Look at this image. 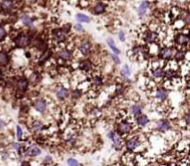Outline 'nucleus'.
I'll return each instance as SVG.
<instances>
[{
  "mask_svg": "<svg viewBox=\"0 0 190 166\" xmlns=\"http://www.w3.org/2000/svg\"><path fill=\"white\" fill-rule=\"evenodd\" d=\"M184 57V53L183 51H178L176 53V55H175V58H176V59H178V60L183 59Z\"/></svg>",
  "mask_w": 190,
  "mask_h": 166,
  "instance_id": "31",
  "label": "nucleus"
},
{
  "mask_svg": "<svg viewBox=\"0 0 190 166\" xmlns=\"http://www.w3.org/2000/svg\"><path fill=\"white\" fill-rule=\"evenodd\" d=\"M17 87L20 91H22V92L26 91L27 87H28V81L26 79H21L17 84Z\"/></svg>",
  "mask_w": 190,
  "mask_h": 166,
  "instance_id": "11",
  "label": "nucleus"
},
{
  "mask_svg": "<svg viewBox=\"0 0 190 166\" xmlns=\"http://www.w3.org/2000/svg\"><path fill=\"white\" fill-rule=\"evenodd\" d=\"M80 65H81V68H82L83 70H84V71L89 70L90 67H91V63H90L88 60H84V61H82Z\"/></svg>",
  "mask_w": 190,
  "mask_h": 166,
  "instance_id": "28",
  "label": "nucleus"
},
{
  "mask_svg": "<svg viewBox=\"0 0 190 166\" xmlns=\"http://www.w3.org/2000/svg\"><path fill=\"white\" fill-rule=\"evenodd\" d=\"M54 36L58 42H62L65 40V32L63 30H55Z\"/></svg>",
  "mask_w": 190,
  "mask_h": 166,
  "instance_id": "10",
  "label": "nucleus"
},
{
  "mask_svg": "<svg viewBox=\"0 0 190 166\" xmlns=\"http://www.w3.org/2000/svg\"><path fill=\"white\" fill-rule=\"evenodd\" d=\"M95 83H97V84H101L102 81H101V79H100V78H96V80H95Z\"/></svg>",
  "mask_w": 190,
  "mask_h": 166,
  "instance_id": "38",
  "label": "nucleus"
},
{
  "mask_svg": "<svg viewBox=\"0 0 190 166\" xmlns=\"http://www.w3.org/2000/svg\"><path fill=\"white\" fill-rule=\"evenodd\" d=\"M90 47H91V46H90V43L87 42V41H84V42L82 43V44H81L80 50H81V52H82V54L84 56H86V55L89 54V52H90Z\"/></svg>",
  "mask_w": 190,
  "mask_h": 166,
  "instance_id": "3",
  "label": "nucleus"
},
{
  "mask_svg": "<svg viewBox=\"0 0 190 166\" xmlns=\"http://www.w3.org/2000/svg\"><path fill=\"white\" fill-rule=\"evenodd\" d=\"M34 130L35 131H40V129H41V127H42V124H41V122H34Z\"/></svg>",
  "mask_w": 190,
  "mask_h": 166,
  "instance_id": "30",
  "label": "nucleus"
},
{
  "mask_svg": "<svg viewBox=\"0 0 190 166\" xmlns=\"http://www.w3.org/2000/svg\"><path fill=\"white\" fill-rule=\"evenodd\" d=\"M111 57H112L113 60L115 61V62H116L117 64H120V63H121V60H120V59H119L117 56H115V55H112Z\"/></svg>",
  "mask_w": 190,
  "mask_h": 166,
  "instance_id": "35",
  "label": "nucleus"
},
{
  "mask_svg": "<svg viewBox=\"0 0 190 166\" xmlns=\"http://www.w3.org/2000/svg\"><path fill=\"white\" fill-rule=\"evenodd\" d=\"M157 126H158V129L160 131H166V130H168L169 128H170V124H169V122L168 121H165V120H161L160 122H157Z\"/></svg>",
  "mask_w": 190,
  "mask_h": 166,
  "instance_id": "7",
  "label": "nucleus"
},
{
  "mask_svg": "<svg viewBox=\"0 0 190 166\" xmlns=\"http://www.w3.org/2000/svg\"><path fill=\"white\" fill-rule=\"evenodd\" d=\"M173 52L169 48H163L160 52V58L162 59H169L170 58H172Z\"/></svg>",
  "mask_w": 190,
  "mask_h": 166,
  "instance_id": "5",
  "label": "nucleus"
},
{
  "mask_svg": "<svg viewBox=\"0 0 190 166\" xmlns=\"http://www.w3.org/2000/svg\"><path fill=\"white\" fill-rule=\"evenodd\" d=\"M21 21L26 26H29V27L32 26V21L31 20V18L29 16H23L21 18Z\"/></svg>",
  "mask_w": 190,
  "mask_h": 166,
  "instance_id": "26",
  "label": "nucleus"
},
{
  "mask_svg": "<svg viewBox=\"0 0 190 166\" xmlns=\"http://www.w3.org/2000/svg\"><path fill=\"white\" fill-rule=\"evenodd\" d=\"M132 113L135 116H139L141 114V107L138 105H134L132 107Z\"/></svg>",
  "mask_w": 190,
  "mask_h": 166,
  "instance_id": "24",
  "label": "nucleus"
},
{
  "mask_svg": "<svg viewBox=\"0 0 190 166\" xmlns=\"http://www.w3.org/2000/svg\"><path fill=\"white\" fill-rule=\"evenodd\" d=\"M184 119H186L187 124H189V114H187V115H186V117H184Z\"/></svg>",
  "mask_w": 190,
  "mask_h": 166,
  "instance_id": "39",
  "label": "nucleus"
},
{
  "mask_svg": "<svg viewBox=\"0 0 190 166\" xmlns=\"http://www.w3.org/2000/svg\"><path fill=\"white\" fill-rule=\"evenodd\" d=\"M40 153H41V150L35 146H31L26 150V154L29 155V156H37Z\"/></svg>",
  "mask_w": 190,
  "mask_h": 166,
  "instance_id": "8",
  "label": "nucleus"
},
{
  "mask_svg": "<svg viewBox=\"0 0 190 166\" xmlns=\"http://www.w3.org/2000/svg\"><path fill=\"white\" fill-rule=\"evenodd\" d=\"M59 57L64 60H68L70 59V52L68 50H61L59 53Z\"/></svg>",
  "mask_w": 190,
  "mask_h": 166,
  "instance_id": "19",
  "label": "nucleus"
},
{
  "mask_svg": "<svg viewBox=\"0 0 190 166\" xmlns=\"http://www.w3.org/2000/svg\"><path fill=\"white\" fill-rule=\"evenodd\" d=\"M156 37H157V34L156 33H148L145 37V39H146V42H148V43H152L155 39H156Z\"/></svg>",
  "mask_w": 190,
  "mask_h": 166,
  "instance_id": "21",
  "label": "nucleus"
},
{
  "mask_svg": "<svg viewBox=\"0 0 190 166\" xmlns=\"http://www.w3.org/2000/svg\"><path fill=\"white\" fill-rule=\"evenodd\" d=\"M118 130H119V132L122 133V134L129 133L130 130H131V125L128 124V122H122V124H119Z\"/></svg>",
  "mask_w": 190,
  "mask_h": 166,
  "instance_id": "9",
  "label": "nucleus"
},
{
  "mask_svg": "<svg viewBox=\"0 0 190 166\" xmlns=\"http://www.w3.org/2000/svg\"><path fill=\"white\" fill-rule=\"evenodd\" d=\"M168 96V92L166 91L163 88H159L158 91H157V98H160V100H164V99L167 98Z\"/></svg>",
  "mask_w": 190,
  "mask_h": 166,
  "instance_id": "16",
  "label": "nucleus"
},
{
  "mask_svg": "<svg viewBox=\"0 0 190 166\" xmlns=\"http://www.w3.org/2000/svg\"><path fill=\"white\" fill-rule=\"evenodd\" d=\"M31 41V37L28 35H20L16 37L15 43L16 46L18 47H25L29 45V43Z\"/></svg>",
  "mask_w": 190,
  "mask_h": 166,
  "instance_id": "1",
  "label": "nucleus"
},
{
  "mask_svg": "<svg viewBox=\"0 0 190 166\" xmlns=\"http://www.w3.org/2000/svg\"><path fill=\"white\" fill-rule=\"evenodd\" d=\"M107 42H108V46L111 47V48L114 51V53H116L117 55L118 54H120V50H119L117 47L115 46V44H114V41H113V39H111V38H108V40H107Z\"/></svg>",
  "mask_w": 190,
  "mask_h": 166,
  "instance_id": "20",
  "label": "nucleus"
},
{
  "mask_svg": "<svg viewBox=\"0 0 190 166\" xmlns=\"http://www.w3.org/2000/svg\"><path fill=\"white\" fill-rule=\"evenodd\" d=\"M68 164H70V165H78L79 163L74 159H69L68 160Z\"/></svg>",
  "mask_w": 190,
  "mask_h": 166,
  "instance_id": "33",
  "label": "nucleus"
},
{
  "mask_svg": "<svg viewBox=\"0 0 190 166\" xmlns=\"http://www.w3.org/2000/svg\"><path fill=\"white\" fill-rule=\"evenodd\" d=\"M9 61L8 55L4 51H0V65H6Z\"/></svg>",
  "mask_w": 190,
  "mask_h": 166,
  "instance_id": "13",
  "label": "nucleus"
},
{
  "mask_svg": "<svg viewBox=\"0 0 190 166\" xmlns=\"http://www.w3.org/2000/svg\"><path fill=\"white\" fill-rule=\"evenodd\" d=\"M148 8H149V2H146V1L142 2L140 4L139 8H138V14H139V16H143L144 14L146 13Z\"/></svg>",
  "mask_w": 190,
  "mask_h": 166,
  "instance_id": "14",
  "label": "nucleus"
},
{
  "mask_svg": "<svg viewBox=\"0 0 190 166\" xmlns=\"http://www.w3.org/2000/svg\"><path fill=\"white\" fill-rule=\"evenodd\" d=\"M74 27H75V30H76V31H79V32L83 31V26L81 25V24H76Z\"/></svg>",
  "mask_w": 190,
  "mask_h": 166,
  "instance_id": "36",
  "label": "nucleus"
},
{
  "mask_svg": "<svg viewBox=\"0 0 190 166\" xmlns=\"http://www.w3.org/2000/svg\"><path fill=\"white\" fill-rule=\"evenodd\" d=\"M17 137L18 139H21L22 137V130L20 126H17Z\"/></svg>",
  "mask_w": 190,
  "mask_h": 166,
  "instance_id": "32",
  "label": "nucleus"
},
{
  "mask_svg": "<svg viewBox=\"0 0 190 166\" xmlns=\"http://www.w3.org/2000/svg\"><path fill=\"white\" fill-rule=\"evenodd\" d=\"M12 146H13V148L15 149H17L18 151H20V149H21V146L19 145L18 143H13Z\"/></svg>",
  "mask_w": 190,
  "mask_h": 166,
  "instance_id": "37",
  "label": "nucleus"
},
{
  "mask_svg": "<svg viewBox=\"0 0 190 166\" xmlns=\"http://www.w3.org/2000/svg\"><path fill=\"white\" fill-rule=\"evenodd\" d=\"M12 7H13L12 0H4V1L1 3V8L5 12L9 11L12 8Z\"/></svg>",
  "mask_w": 190,
  "mask_h": 166,
  "instance_id": "6",
  "label": "nucleus"
},
{
  "mask_svg": "<svg viewBox=\"0 0 190 166\" xmlns=\"http://www.w3.org/2000/svg\"><path fill=\"white\" fill-rule=\"evenodd\" d=\"M108 136L110 137V138L113 141L115 148H117L118 149L121 148V141H120V138H119V136L115 134V133H114L113 131H111V132L108 133Z\"/></svg>",
  "mask_w": 190,
  "mask_h": 166,
  "instance_id": "2",
  "label": "nucleus"
},
{
  "mask_svg": "<svg viewBox=\"0 0 190 166\" xmlns=\"http://www.w3.org/2000/svg\"><path fill=\"white\" fill-rule=\"evenodd\" d=\"M122 74L125 77H129L131 75V71H130L129 67H128L127 65H125L124 67L122 69Z\"/></svg>",
  "mask_w": 190,
  "mask_h": 166,
  "instance_id": "27",
  "label": "nucleus"
},
{
  "mask_svg": "<svg viewBox=\"0 0 190 166\" xmlns=\"http://www.w3.org/2000/svg\"><path fill=\"white\" fill-rule=\"evenodd\" d=\"M137 146H138V141H137L136 139H130V140H128L127 143H126L127 149H130V150L135 149Z\"/></svg>",
  "mask_w": 190,
  "mask_h": 166,
  "instance_id": "17",
  "label": "nucleus"
},
{
  "mask_svg": "<svg viewBox=\"0 0 190 166\" xmlns=\"http://www.w3.org/2000/svg\"><path fill=\"white\" fill-rule=\"evenodd\" d=\"M188 41H189V38L186 35H178L176 37V42L179 45H187Z\"/></svg>",
  "mask_w": 190,
  "mask_h": 166,
  "instance_id": "12",
  "label": "nucleus"
},
{
  "mask_svg": "<svg viewBox=\"0 0 190 166\" xmlns=\"http://www.w3.org/2000/svg\"><path fill=\"white\" fill-rule=\"evenodd\" d=\"M76 19H77V21H79L80 22H89L90 21L89 17H87L86 15H84V14H77V15H76Z\"/></svg>",
  "mask_w": 190,
  "mask_h": 166,
  "instance_id": "22",
  "label": "nucleus"
},
{
  "mask_svg": "<svg viewBox=\"0 0 190 166\" xmlns=\"http://www.w3.org/2000/svg\"><path fill=\"white\" fill-rule=\"evenodd\" d=\"M148 122H149V119L146 115H142L137 119V122H138V124L141 126H145L146 124H148Z\"/></svg>",
  "mask_w": 190,
  "mask_h": 166,
  "instance_id": "23",
  "label": "nucleus"
},
{
  "mask_svg": "<svg viewBox=\"0 0 190 166\" xmlns=\"http://www.w3.org/2000/svg\"><path fill=\"white\" fill-rule=\"evenodd\" d=\"M34 106H35V110L37 111L43 112V111H45L46 109V103L44 100H42V99H39V100H37V101L35 102Z\"/></svg>",
  "mask_w": 190,
  "mask_h": 166,
  "instance_id": "4",
  "label": "nucleus"
},
{
  "mask_svg": "<svg viewBox=\"0 0 190 166\" xmlns=\"http://www.w3.org/2000/svg\"><path fill=\"white\" fill-rule=\"evenodd\" d=\"M164 74H165V73H164V71L162 70V69H160V68H158V69H156L154 72H153V75L155 77H157V78H160V77H162V76H164Z\"/></svg>",
  "mask_w": 190,
  "mask_h": 166,
  "instance_id": "25",
  "label": "nucleus"
},
{
  "mask_svg": "<svg viewBox=\"0 0 190 166\" xmlns=\"http://www.w3.org/2000/svg\"><path fill=\"white\" fill-rule=\"evenodd\" d=\"M5 37H6V31L2 26H0V41L4 40Z\"/></svg>",
  "mask_w": 190,
  "mask_h": 166,
  "instance_id": "29",
  "label": "nucleus"
},
{
  "mask_svg": "<svg viewBox=\"0 0 190 166\" xmlns=\"http://www.w3.org/2000/svg\"><path fill=\"white\" fill-rule=\"evenodd\" d=\"M105 11V6L102 3H98L97 4L94 8V12L96 14H101Z\"/></svg>",
  "mask_w": 190,
  "mask_h": 166,
  "instance_id": "18",
  "label": "nucleus"
},
{
  "mask_svg": "<svg viewBox=\"0 0 190 166\" xmlns=\"http://www.w3.org/2000/svg\"><path fill=\"white\" fill-rule=\"evenodd\" d=\"M57 96H58V98L59 99H64L68 97V90L64 88V87H60L59 90H58V92H57Z\"/></svg>",
  "mask_w": 190,
  "mask_h": 166,
  "instance_id": "15",
  "label": "nucleus"
},
{
  "mask_svg": "<svg viewBox=\"0 0 190 166\" xmlns=\"http://www.w3.org/2000/svg\"><path fill=\"white\" fill-rule=\"evenodd\" d=\"M5 126V122L2 121V120H0V129H1V128H3Z\"/></svg>",
  "mask_w": 190,
  "mask_h": 166,
  "instance_id": "40",
  "label": "nucleus"
},
{
  "mask_svg": "<svg viewBox=\"0 0 190 166\" xmlns=\"http://www.w3.org/2000/svg\"><path fill=\"white\" fill-rule=\"evenodd\" d=\"M119 38H120L121 41H124L125 40V36H124V33H123L122 31H121L120 33H119Z\"/></svg>",
  "mask_w": 190,
  "mask_h": 166,
  "instance_id": "34",
  "label": "nucleus"
},
{
  "mask_svg": "<svg viewBox=\"0 0 190 166\" xmlns=\"http://www.w3.org/2000/svg\"><path fill=\"white\" fill-rule=\"evenodd\" d=\"M1 78H2V73L0 72V79H1Z\"/></svg>",
  "mask_w": 190,
  "mask_h": 166,
  "instance_id": "41",
  "label": "nucleus"
}]
</instances>
